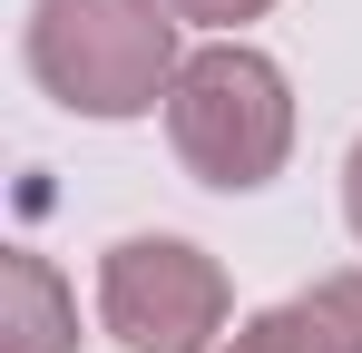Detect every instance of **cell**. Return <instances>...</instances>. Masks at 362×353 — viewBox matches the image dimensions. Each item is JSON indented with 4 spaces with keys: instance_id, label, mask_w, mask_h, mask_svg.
<instances>
[{
    "instance_id": "6da1fadb",
    "label": "cell",
    "mask_w": 362,
    "mask_h": 353,
    "mask_svg": "<svg viewBox=\"0 0 362 353\" xmlns=\"http://www.w3.org/2000/svg\"><path fill=\"white\" fill-rule=\"evenodd\" d=\"M30 69L78 118H137L177 89V20L157 0H40L30 10Z\"/></svg>"
},
{
    "instance_id": "7a4b0ae2",
    "label": "cell",
    "mask_w": 362,
    "mask_h": 353,
    "mask_svg": "<svg viewBox=\"0 0 362 353\" xmlns=\"http://www.w3.org/2000/svg\"><path fill=\"white\" fill-rule=\"evenodd\" d=\"M167 138L206 186H264L294 147V99H284V69L255 50H196L167 89Z\"/></svg>"
},
{
    "instance_id": "3957f363",
    "label": "cell",
    "mask_w": 362,
    "mask_h": 353,
    "mask_svg": "<svg viewBox=\"0 0 362 353\" xmlns=\"http://www.w3.org/2000/svg\"><path fill=\"white\" fill-rule=\"evenodd\" d=\"M98 314L127 353H206L226 334V275L186 235H127L98 265Z\"/></svg>"
},
{
    "instance_id": "277c9868",
    "label": "cell",
    "mask_w": 362,
    "mask_h": 353,
    "mask_svg": "<svg viewBox=\"0 0 362 353\" xmlns=\"http://www.w3.org/2000/svg\"><path fill=\"white\" fill-rule=\"evenodd\" d=\"M226 353H362V275H323L313 294L255 314Z\"/></svg>"
},
{
    "instance_id": "5b68a950",
    "label": "cell",
    "mask_w": 362,
    "mask_h": 353,
    "mask_svg": "<svg viewBox=\"0 0 362 353\" xmlns=\"http://www.w3.org/2000/svg\"><path fill=\"white\" fill-rule=\"evenodd\" d=\"M0 353H78V314H69L59 275L40 255H10V324H0Z\"/></svg>"
},
{
    "instance_id": "8992f818",
    "label": "cell",
    "mask_w": 362,
    "mask_h": 353,
    "mask_svg": "<svg viewBox=\"0 0 362 353\" xmlns=\"http://www.w3.org/2000/svg\"><path fill=\"white\" fill-rule=\"evenodd\" d=\"M177 20H206V30H235V20H255V10H274V0H167Z\"/></svg>"
},
{
    "instance_id": "52a82bcc",
    "label": "cell",
    "mask_w": 362,
    "mask_h": 353,
    "mask_svg": "<svg viewBox=\"0 0 362 353\" xmlns=\"http://www.w3.org/2000/svg\"><path fill=\"white\" fill-rule=\"evenodd\" d=\"M343 206H353V235H362V147H353V167H343Z\"/></svg>"
}]
</instances>
